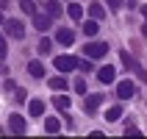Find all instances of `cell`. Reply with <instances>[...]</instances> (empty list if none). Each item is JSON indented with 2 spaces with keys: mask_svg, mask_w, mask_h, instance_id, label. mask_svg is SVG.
Returning a JSON list of instances; mask_svg holds the SVG:
<instances>
[{
  "mask_svg": "<svg viewBox=\"0 0 147 139\" xmlns=\"http://www.w3.org/2000/svg\"><path fill=\"white\" fill-rule=\"evenodd\" d=\"M56 42H61V45H72L75 33L69 31V28H58V31H56Z\"/></svg>",
  "mask_w": 147,
  "mask_h": 139,
  "instance_id": "obj_10",
  "label": "cell"
},
{
  "mask_svg": "<svg viewBox=\"0 0 147 139\" xmlns=\"http://www.w3.org/2000/svg\"><path fill=\"white\" fill-rule=\"evenodd\" d=\"M28 75H31V78H42V75H45L42 61H28Z\"/></svg>",
  "mask_w": 147,
  "mask_h": 139,
  "instance_id": "obj_12",
  "label": "cell"
},
{
  "mask_svg": "<svg viewBox=\"0 0 147 139\" xmlns=\"http://www.w3.org/2000/svg\"><path fill=\"white\" fill-rule=\"evenodd\" d=\"M25 98H28V92H25V89H17V100H20V103H25Z\"/></svg>",
  "mask_w": 147,
  "mask_h": 139,
  "instance_id": "obj_27",
  "label": "cell"
},
{
  "mask_svg": "<svg viewBox=\"0 0 147 139\" xmlns=\"http://www.w3.org/2000/svg\"><path fill=\"white\" fill-rule=\"evenodd\" d=\"M97 31H100L97 20H89V22L83 25V33H86V36H97Z\"/></svg>",
  "mask_w": 147,
  "mask_h": 139,
  "instance_id": "obj_17",
  "label": "cell"
},
{
  "mask_svg": "<svg viewBox=\"0 0 147 139\" xmlns=\"http://www.w3.org/2000/svg\"><path fill=\"white\" fill-rule=\"evenodd\" d=\"M53 103H56L58 111H69V103H72V100L67 98V95H56V98H53Z\"/></svg>",
  "mask_w": 147,
  "mask_h": 139,
  "instance_id": "obj_13",
  "label": "cell"
},
{
  "mask_svg": "<svg viewBox=\"0 0 147 139\" xmlns=\"http://www.w3.org/2000/svg\"><path fill=\"white\" fill-rule=\"evenodd\" d=\"M97 78H100V83H114L117 70H114L111 64H106V67H100V70H97Z\"/></svg>",
  "mask_w": 147,
  "mask_h": 139,
  "instance_id": "obj_6",
  "label": "cell"
},
{
  "mask_svg": "<svg viewBox=\"0 0 147 139\" xmlns=\"http://www.w3.org/2000/svg\"><path fill=\"white\" fill-rule=\"evenodd\" d=\"M83 53L94 61V58H103V56L108 53V45H106V42H89V45L83 47Z\"/></svg>",
  "mask_w": 147,
  "mask_h": 139,
  "instance_id": "obj_1",
  "label": "cell"
},
{
  "mask_svg": "<svg viewBox=\"0 0 147 139\" xmlns=\"http://www.w3.org/2000/svg\"><path fill=\"white\" fill-rule=\"evenodd\" d=\"M0 25H3V14H0Z\"/></svg>",
  "mask_w": 147,
  "mask_h": 139,
  "instance_id": "obj_30",
  "label": "cell"
},
{
  "mask_svg": "<svg viewBox=\"0 0 147 139\" xmlns=\"http://www.w3.org/2000/svg\"><path fill=\"white\" fill-rule=\"evenodd\" d=\"M3 58H6V39L0 36V61H3Z\"/></svg>",
  "mask_w": 147,
  "mask_h": 139,
  "instance_id": "obj_25",
  "label": "cell"
},
{
  "mask_svg": "<svg viewBox=\"0 0 147 139\" xmlns=\"http://www.w3.org/2000/svg\"><path fill=\"white\" fill-rule=\"evenodd\" d=\"M45 131L47 134H58L61 131V123H58L56 117H47V120H45Z\"/></svg>",
  "mask_w": 147,
  "mask_h": 139,
  "instance_id": "obj_16",
  "label": "cell"
},
{
  "mask_svg": "<svg viewBox=\"0 0 147 139\" xmlns=\"http://www.w3.org/2000/svg\"><path fill=\"white\" fill-rule=\"evenodd\" d=\"M108 3V8H111V11H117V8H122V0H106Z\"/></svg>",
  "mask_w": 147,
  "mask_h": 139,
  "instance_id": "obj_24",
  "label": "cell"
},
{
  "mask_svg": "<svg viewBox=\"0 0 147 139\" xmlns=\"http://www.w3.org/2000/svg\"><path fill=\"white\" fill-rule=\"evenodd\" d=\"M33 28H36L39 33L50 31V17L47 14H33Z\"/></svg>",
  "mask_w": 147,
  "mask_h": 139,
  "instance_id": "obj_9",
  "label": "cell"
},
{
  "mask_svg": "<svg viewBox=\"0 0 147 139\" xmlns=\"http://www.w3.org/2000/svg\"><path fill=\"white\" fill-rule=\"evenodd\" d=\"M125 134H128V136H131V134H139V128H136V125H131V123H128V125H125Z\"/></svg>",
  "mask_w": 147,
  "mask_h": 139,
  "instance_id": "obj_26",
  "label": "cell"
},
{
  "mask_svg": "<svg viewBox=\"0 0 147 139\" xmlns=\"http://www.w3.org/2000/svg\"><path fill=\"white\" fill-rule=\"evenodd\" d=\"M20 6H22V11H25V14H36V3H33V0H22V3H20Z\"/></svg>",
  "mask_w": 147,
  "mask_h": 139,
  "instance_id": "obj_20",
  "label": "cell"
},
{
  "mask_svg": "<svg viewBox=\"0 0 147 139\" xmlns=\"http://www.w3.org/2000/svg\"><path fill=\"white\" fill-rule=\"evenodd\" d=\"M56 70L58 73H72V70H78V58L75 56H56Z\"/></svg>",
  "mask_w": 147,
  "mask_h": 139,
  "instance_id": "obj_2",
  "label": "cell"
},
{
  "mask_svg": "<svg viewBox=\"0 0 147 139\" xmlns=\"http://www.w3.org/2000/svg\"><path fill=\"white\" fill-rule=\"evenodd\" d=\"M6 31H8L11 39H22V36H25V28H22L20 20H8V22H6Z\"/></svg>",
  "mask_w": 147,
  "mask_h": 139,
  "instance_id": "obj_4",
  "label": "cell"
},
{
  "mask_svg": "<svg viewBox=\"0 0 147 139\" xmlns=\"http://www.w3.org/2000/svg\"><path fill=\"white\" fill-rule=\"evenodd\" d=\"M119 117H122V106H111V108H108V114H106V120H108V123H117Z\"/></svg>",
  "mask_w": 147,
  "mask_h": 139,
  "instance_id": "obj_18",
  "label": "cell"
},
{
  "mask_svg": "<svg viewBox=\"0 0 147 139\" xmlns=\"http://www.w3.org/2000/svg\"><path fill=\"white\" fill-rule=\"evenodd\" d=\"M142 14H144V20H147V6H142Z\"/></svg>",
  "mask_w": 147,
  "mask_h": 139,
  "instance_id": "obj_29",
  "label": "cell"
},
{
  "mask_svg": "<svg viewBox=\"0 0 147 139\" xmlns=\"http://www.w3.org/2000/svg\"><path fill=\"white\" fill-rule=\"evenodd\" d=\"M75 92H78V95H83V92H86V81H83V78H78V81H75Z\"/></svg>",
  "mask_w": 147,
  "mask_h": 139,
  "instance_id": "obj_23",
  "label": "cell"
},
{
  "mask_svg": "<svg viewBox=\"0 0 147 139\" xmlns=\"http://www.w3.org/2000/svg\"><path fill=\"white\" fill-rule=\"evenodd\" d=\"M61 11H64V8H61V3H58V0H45V14H47L50 20L61 17Z\"/></svg>",
  "mask_w": 147,
  "mask_h": 139,
  "instance_id": "obj_7",
  "label": "cell"
},
{
  "mask_svg": "<svg viewBox=\"0 0 147 139\" xmlns=\"http://www.w3.org/2000/svg\"><path fill=\"white\" fill-rule=\"evenodd\" d=\"M103 95H89V98L83 100V108H86V114H94V111H97L100 106H103Z\"/></svg>",
  "mask_w": 147,
  "mask_h": 139,
  "instance_id": "obj_5",
  "label": "cell"
},
{
  "mask_svg": "<svg viewBox=\"0 0 147 139\" xmlns=\"http://www.w3.org/2000/svg\"><path fill=\"white\" fill-rule=\"evenodd\" d=\"M67 14H69V20H81V17H83L81 3H69V6H67Z\"/></svg>",
  "mask_w": 147,
  "mask_h": 139,
  "instance_id": "obj_14",
  "label": "cell"
},
{
  "mask_svg": "<svg viewBox=\"0 0 147 139\" xmlns=\"http://www.w3.org/2000/svg\"><path fill=\"white\" fill-rule=\"evenodd\" d=\"M133 95H136V83H131V81H119L117 83V98L119 100H131Z\"/></svg>",
  "mask_w": 147,
  "mask_h": 139,
  "instance_id": "obj_3",
  "label": "cell"
},
{
  "mask_svg": "<svg viewBox=\"0 0 147 139\" xmlns=\"http://www.w3.org/2000/svg\"><path fill=\"white\" fill-rule=\"evenodd\" d=\"M8 131L11 134H25V120L20 114H11L8 117Z\"/></svg>",
  "mask_w": 147,
  "mask_h": 139,
  "instance_id": "obj_8",
  "label": "cell"
},
{
  "mask_svg": "<svg viewBox=\"0 0 147 139\" xmlns=\"http://www.w3.org/2000/svg\"><path fill=\"white\" fill-rule=\"evenodd\" d=\"M89 11H92V20H103V17H106V8L100 6V3H92Z\"/></svg>",
  "mask_w": 147,
  "mask_h": 139,
  "instance_id": "obj_19",
  "label": "cell"
},
{
  "mask_svg": "<svg viewBox=\"0 0 147 139\" xmlns=\"http://www.w3.org/2000/svg\"><path fill=\"white\" fill-rule=\"evenodd\" d=\"M50 47H53V42H50L47 36H42V42H39V47H36V50H39L42 56H45V53H50Z\"/></svg>",
  "mask_w": 147,
  "mask_h": 139,
  "instance_id": "obj_21",
  "label": "cell"
},
{
  "mask_svg": "<svg viewBox=\"0 0 147 139\" xmlns=\"http://www.w3.org/2000/svg\"><path fill=\"white\" fill-rule=\"evenodd\" d=\"M78 70L89 73V70H92V58H89V56H86V58H81V61H78Z\"/></svg>",
  "mask_w": 147,
  "mask_h": 139,
  "instance_id": "obj_22",
  "label": "cell"
},
{
  "mask_svg": "<svg viewBox=\"0 0 147 139\" xmlns=\"http://www.w3.org/2000/svg\"><path fill=\"white\" fill-rule=\"evenodd\" d=\"M128 3H133V0H128Z\"/></svg>",
  "mask_w": 147,
  "mask_h": 139,
  "instance_id": "obj_31",
  "label": "cell"
},
{
  "mask_svg": "<svg viewBox=\"0 0 147 139\" xmlns=\"http://www.w3.org/2000/svg\"><path fill=\"white\" fill-rule=\"evenodd\" d=\"M50 89H53V92H64L67 89V78H61V75L50 78Z\"/></svg>",
  "mask_w": 147,
  "mask_h": 139,
  "instance_id": "obj_15",
  "label": "cell"
},
{
  "mask_svg": "<svg viewBox=\"0 0 147 139\" xmlns=\"http://www.w3.org/2000/svg\"><path fill=\"white\" fill-rule=\"evenodd\" d=\"M28 114L31 117H42L45 114V103H42V100H31V103H28Z\"/></svg>",
  "mask_w": 147,
  "mask_h": 139,
  "instance_id": "obj_11",
  "label": "cell"
},
{
  "mask_svg": "<svg viewBox=\"0 0 147 139\" xmlns=\"http://www.w3.org/2000/svg\"><path fill=\"white\" fill-rule=\"evenodd\" d=\"M142 33H144V39H147V22H144V25H142Z\"/></svg>",
  "mask_w": 147,
  "mask_h": 139,
  "instance_id": "obj_28",
  "label": "cell"
}]
</instances>
